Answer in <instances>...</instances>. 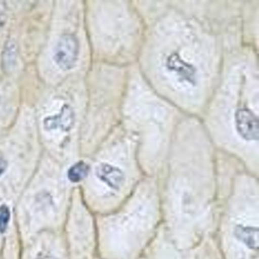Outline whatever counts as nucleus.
Listing matches in <instances>:
<instances>
[{"label":"nucleus","mask_w":259,"mask_h":259,"mask_svg":"<svg viewBox=\"0 0 259 259\" xmlns=\"http://www.w3.org/2000/svg\"><path fill=\"white\" fill-rule=\"evenodd\" d=\"M79 54V43L73 34H65L57 42L54 53V59L57 66L68 71L75 66Z\"/></svg>","instance_id":"1"},{"label":"nucleus","mask_w":259,"mask_h":259,"mask_svg":"<svg viewBox=\"0 0 259 259\" xmlns=\"http://www.w3.org/2000/svg\"><path fill=\"white\" fill-rule=\"evenodd\" d=\"M16 46L13 40L7 42V46L4 50V63H7L6 67H10L16 61Z\"/></svg>","instance_id":"7"},{"label":"nucleus","mask_w":259,"mask_h":259,"mask_svg":"<svg viewBox=\"0 0 259 259\" xmlns=\"http://www.w3.org/2000/svg\"><path fill=\"white\" fill-rule=\"evenodd\" d=\"M90 168L83 161L74 164L68 171V178L72 183H78L84 180L89 174Z\"/></svg>","instance_id":"6"},{"label":"nucleus","mask_w":259,"mask_h":259,"mask_svg":"<svg viewBox=\"0 0 259 259\" xmlns=\"http://www.w3.org/2000/svg\"><path fill=\"white\" fill-rule=\"evenodd\" d=\"M75 123V112L69 105H64L57 116H50L44 121L45 130H52L60 127L63 131L69 132Z\"/></svg>","instance_id":"3"},{"label":"nucleus","mask_w":259,"mask_h":259,"mask_svg":"<svg viewBox=\"0 0 259 259\" xmlns=\"http://www.w3.org/2000/svg\"><path fill=\"white\" fill-rule=\"evenodd\" d=\"M7 12H8V7H7V3L0 1V29H2L6 25L7 14H8Z\"/></svg>","instance_id":"9"},{"label":"nucleus","mask_w":259,"mask_h":259,"mask_svg":"<svg viewBox=\"0 0 259 259\" xmlns=\"http://www.w3.org/2000/svg\"><path fill=\"white\" fill-rule=\"evenodd\" d=\"M6 167H7V163L5 160H0V175L5 171Z\"/></svg>","instance_id":"10"},{"label":"nucleus","mask_w":259,"mask_h":259,"mask_svg":"<svg viewBox=\"0 0 259 259\" xmlns=\"http://www.w3.org/2000/svg\"><path fill=\"white\" fill-rule=\"evenodd\" d=\"M235 123L239 136L246 141H257L258 122L255 115L248 109H239L235 114Z\"/></svg>","instance_id":"2"},{"label":"nucleus","mask_w":259,"mask_h":259,"mask_svg":"<svg viewBox=\"0 0 259 259\" xmlns=\"http://www.w3.org/2000/svg\"><path fill=\"white\" fill-rule=\"evenodd\" d=\"M40 259H56V258H54V257H42V258H40Z\"/></svg>","instance_id":"11"},{"label":"nucleus","mask_w":259,"mask_h":259,"mask_svg":"<svg viewBox=\"0 0 259 259\" xmlns=\"http://www.w3.org/2000/svg\"><path fill=\"white\" fill-rule=\"evenodd\" d=\"M10 208L5 204L0 206V233H5L10 222Z\"/></svg>","instance_id":"8"},{"label":"nucleus","mask_w":259,"mask_h":259,"mask_svg":"<svg viewBox=\"0 0 259 259\" xmlns=\"http://www.w3.org/2000/svg\"><path fill=\"white\" fill-rule=\"evenodd\" d=\"M235 236L251 249H257L258 247V232L257 228L237 225L234 230Z\"/></svg>","instance_id":"5"},{"label":"nucleus","mask_w":259,"mask_h":259,"mask_svg":"<svg viewBox=\"0 0 259 259\" xmlns=\"http://www.w3.org/2000/svg\"><path fill=\"white\" fill-rule=\"evenodd\" d=\"M95 172L101 181L115 190H118L125 181V176L122 171L109 163H103L98 165Z\"/></svg>","instance_id":"4"}]
</instances>
